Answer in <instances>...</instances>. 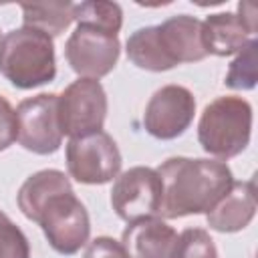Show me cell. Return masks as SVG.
Returning <instances> with one entry per match:
<instances>
[{
  "instance_id": "6da1fadb",
  "label": "cell",
  "mask_w": 258,
  "mask_h": 258,
  "mask_svg": "<svg viewBox=\"0 0 258 258\" xmlns=\"http://www.w3.org/2000/svg\"><path fill=\"white\" fill-rule=\"evenodd\" d=\"M155 171L163 185L159 216L165 220L208 214L234 183L226 161L206 157H169Z\"/></svg>"
},
{
  "instance_id": "7a4b0ae2",
  "label": "cell",
  "mask_w": 258,
  "mask_h": 258,
  "mask_svg": "<svg viewBox=\"0 0 258 258\" xmlns=\"http://www.w3.org/2000/svg\"><path fill=\"white\" fill-rule=\"evenodd\" d=\"M0 75L22 91L52 83L56 77L52 38L30 26L6 32L0 38Z\"/></svg>"
},
{
  "instance_id": "3957f363",
  "label": "cell",
  "mask_w": 258,
  "mask_h": 258,
  "mask_svg": "<svg viewBox=\"0 0 258 258\" xmlns=\"http://www.w3.org/2000/svg\"><path fill=\"white\" fill-rule=\"evenodd\" d=\"M252 137V105L236 95L216 97L202 111L198 121V141L202 149L226 161L240 155Z\"/></svg>"
},
{
  "instance_id": "277c9868",
  "label": "cell",
  "mask_w": 258,
  "mask_h": 258,
  "mask_svg": "<svg viewBox=\"0 0 258 258\" xmlns=\"http://www.w3.org/2000/svg\"><path fill=\"white\" fill-rule=\"evenodd\" d=\"M34 224L40 226L50 248L62 256H73L89 244V212L85 204L75 196L73 187L48 198L40 208Z\"/></svg>"
},
{
  "instance_id": "5b68a950",
  "label": "cell",
  "mask_w": 258,
  "mask_h": 258,
  "mask_svg": "<svg viewBox=\"0 0 258 258\" xmlns=\"http://www.w3.org/2000/svg\"><path fill=\"white\" fill-rule=\"evenodd\" d=\"M67 171L85 185H103L121 173L123 157L115 139L101 131L71 137L64 147Z\"/></svg>"
},
{
  "instance_id": "8992f818",
  "label": "cell",
  "mask_w": 258,
  "mask_h": 258,
  "mask_svg": "<svg viewBox=\"0 0 258 258\" xmlns=\"http://www.w3.org/2000/svg\"><path fill=\"white\" fill-rule=\"evenodd\" d=\"M16 141L36 155H50L62 145L58 123V95L40 93L16 107Z\"/></svg>"
},
{
  "instance_id": "52a82bcc",
  "label": "cell",
  "mask_w": 258,
  "mask_h": 258,
  "mask_svg": "<svg viewBox=\"0 0 258 258\" xmlns=\"http://www.w3.org/2000/svg\"><path fill=\"white\" fill-rule=\"evenodd\" d=\"M107 93L97 79H77L58 95L62 135L83 137L101 131L107 119Z\"/></svg>"
},
{
  "instance_id": "ba28073f",
  "label": "cell",
  "mask_w": 258,
  "mask_h": 258,
  "mask_svg": "<svg viewBox=\"0 0 258 258\" xmlns=\"http://www.w3.org/2000/svg\"><path fill=\"white\" fill-rule=\"evenodd\" d=\"M161 198V177L153 167L147 165H135L119 173L111 187V208L127 224L157 218Z\"/></svg>"
},
{
  "instance_id": "9c48e42d",
  "label": "cell",
  "mask_w": 258,
  "mask_h": 258,
  "mask_svg": "<svg viewBox=\"0 0 258 258\" xmlns=\"http://www.w3.org/2000/svg\"><path fill=\"white\" fill-rule=\"evenodd\" d=\"M194 115V93L181 85H165L157 89L147 101L143 113V127L151 137L159 141H171L189 129Z\"/></svg>"
},
{
  "instance_id": "30bf717a",
  "label": "cell",
  "mask_w": 258,
  "mask_h": 258,
  "mask_svg": "<svg viewBox=\"0 0 258 258\" xmlns=\"http://www.w3.org/2000/svg\"><path fill=\"white\" fill-rule=\"evenodd\" d=\"M119 54V36H111L89 26H77L64 44V58L79 79L99 81L101 77H107L115 69Z\"/></svg>"
},
{
  "instance_id": "8fae6325",
  "label": "cell",
  "mask_w": 258,
  "mask_h": 258,
  "mask_svg": "<svg viewBox=\"0 0 258 258\" xmlns=\"http://www.w3.org/2000/svg\"><path fill=\"white\" fill-rule=\"evenodd\" d=\"M157 26V38L173 62V67L181 62H198L208 56L204 38H202V20L189 14H177L163 20Z\"/></svg>"
},
{
  "instance_id": "7c38bea8",
  "label": "cell",
  "mask_w": 258,
  "mask_h": 258,
  "mask_svg": "<svg viewBox=\"0 0 258 258\" xmlns=\"http://www.w3.org/2000/svg\"><path fill=\"white\" fill-rule=\"evenodd\" d=\"M256 214V185L254 179L234 181L232 187L220 198V202L206 214V222L212 230L222 234H234L244 230Z\"/></svg>"
},
{
  "instance_id": "4fadbf2b",
  "label": "cell",
  "mask_w": 258,
  "mask_h": 258,
  "mask_svg": "<svg viewBox=\"0 0 258 258\" xmlns=\"http://www.w3.org/2000/svg\"><path fill=\"white\" fill-rule=\"evenodd\" d=\"M177 236L179 234L161 218H145L127 224L121 234V244L129 258H171Z\"/></svg>"
},
{
  "instance_id": "5bb4252c",
  "label": "cell",
  "mask_w": 258,
  "mask_h": 258,
  "mask_svg": "<svg viewBox=\"0 0 258 258\" xmlns=\"http://www.w3.org/2000/svg\"><path fill=\"white\" fill-rule=\"evenodd\" d=\"M252 30L238 14L234 12H216L202 22V38L208 54L232 56L242 50V46L254 38Z\"/></svg>"
},
{
  "instance_id": "9a60e30c",
  "label": "cell",
  "mask_w": 258,
  "mask_h": 258,
  "mask_svg": "<svg viewBox=\"0 0 258 258\" xmlns=\"http://www.w3.org/2000/svg\"><path fill=\"white\" fill-rule=\"evenodd\" d=\"M71 187H73L71 179H69V175H64V171L40 169L24 179V183L20 185V189L16 194V204H18L20 212L30 222H34L40 208L46 204L48 198H52L54 194H58L62 189H71Z\"/></svg>"
},
{
  "instance_id": "2e32d148",
  "label": "cell",
  "mask_w": 258,
  "mask_h": 258,
  "mask_svg": "<svg viewBox=\"0 0 258 258\" xmlns=\"http://www.w3.org/2000/svg\"><path fill=\"white\" fill-rule=\"evenodd\" d=\"M22 22L34 30L48 34L50 38L62 34L73 24V10L75 4L69 0H54V2H32L20 4Z\"/></svg>"
},
{
  "instance_id": "e0dca14e",
  "label": "cell",
  "mask_w": 258,
  "mask_h": 258,
  "mask_svg": "<svg viewBox=\"0 0 258 258\" xmlns=\"http://www.w3.org/2000/svg\"><path fill=\"white\" fill-rule=\"evenodd\" d=\"M125 50H127V58L143 71H151V73H163V71H171L173 62L167 58V54L163 52L159 38H157V26H141L135 32L129 34L127 42H125Z\"/></svg>"
},
{
  "instance_id": "ac0fdd59",
  "label": "cell",
  "mask_w": 258,
  "mask_h": 258,
  "mask_svg": "<svg viewBox=\"0 0 258 258\" xmlns=\"http://www.w3.org/2000/svg\"><path fill=\"white\" fill-rule=\"evenodd\" d=\"M73 22H77V26H89L111 36H119V30L123 26V10L117 2L89 0L75 4Z\"/></svg>"
},
{
  "instance_id": "d6986e66",
  "label": "cell",
  "mask_w": 258,
  "mask_h": 258,
  "mask_svg": "<svg viewBox=\"0 0 258 258\" xmlns=\"http://www.w3.org/2000/svg\"><path fill=\"white\" fill-rule=\"evenodd\" d=\"M256 48H258V40L256 38H250L242 50L238 52V56L230 62L228 67V73H226V79H224V85L232 91H250L256 87V81H258V73H256V64H258V58H256Z\"/></svg>"
},
{
  "instance_id": "ffe728a7",
  "label": "cell",
  "mask_w": 258,
  "mask_h": 258,
  "mask_svg": "<svg viewBox=\"0 0 258 258\" xmlns=\"http://www.w3.org/2000/svg\"><path fill=\"white\" fill-rule=\"evenodd\" d=\"M171 258H218V248L204 228H187L177 236Z\"/></svg>"
},
{
  "instance_id": "44dd1931",
  "label": "cell",
  "mask_w": 258,
  "mask_h": 258,
  "mask_svg": "<svg viewBox=\"0 0 258 258\" xmlns=\"http://www.w3.org/2000/svg\"><path fill=\"white\" fill-rule=\"evenodd\" d=\"M0 258H30L26 234L0 210Z\"/></svg>"
},
{
  "instance_id": "7402d4cb",
  "label": "cell",
  "mask_w": 258,
  "mask_h": 258,
  "mask_svg": "<svg viewBox=\"0 0 258 258\" xmlns=\"http://www.w3.org/2000/svg\"><path fill=\"white\" fill-rule=\"evenodd\" d=\"M83 258H129L123 244L111 236H97L87 244Z\"/></svg>"
},
{
  "instance_id": "603a6c76",
  "label": "cell",
  "mask_w": 258,
  "mask_h": 258,
  "mask_svg": "<svg viewBox=\"0 0 258 258\" xmlns=\"http://www.w3.org/2000/svg\"><path fill=\"white\" fill-rule=\"evenodd\" d=\"M16 141V109L6 97L0 95V151Z\"/></svg>"
},
{
  "instance_id": "cb8c5ba5",
  "label": "cell",
  "mask_w": 258,
  "mask_h": 258,
  "mask_svg": "<svg viewBox=\"0 0 258 258\" xmlns=\"http://www.w3.org/2000/svg\"><path fill=\"white\" fill-rule=\"evenodd\" d=\"M0 38H2V36H0Z\"/></svg>"
}]
</instances>
